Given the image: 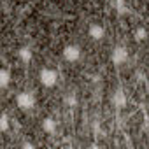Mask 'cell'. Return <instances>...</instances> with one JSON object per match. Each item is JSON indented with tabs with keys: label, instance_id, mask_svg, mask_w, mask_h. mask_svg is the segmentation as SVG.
I'll list each match as a JSON object with an SVG mask.
<instances>
[{
	"label": "cell",
	"instance_id": "cell-5",
	"mask_svg": "<svg viewBox=\"0 0 149 149\" xmlns=\"http://www.w3.org/2000/svg\"><path fill=\"white\" fill-rule=\"evenodd\" d=\"M111 102H112V105L116 107V109H125L126 107V93L123 91V90H116L114 93H112V97H111Z\"/></svg>",
	"mask_w": 149,
	"mask_h": 149
},
{
	"label": "cell",
	"instance_id": "cell-12",
	"mask_svg": "<svg viewBox=\"0 0 149 149\" xmlns=\"http://www.w3.org/2000/svg\"><path fill=\"white\" fill-rule=\"evenodd\" d=\"M65 104H67V107H76V105H77V97H76V93L67 95V97H65Z\"/></svg>",
	"mask_w": 149,
	"mask_h": 149
},
{
	"label": "cell",
	"instance_id": "cell-9",
	"mask_svg": "<svg viewBox=\"0 0 149 149\" xmlns=\"http://www.w3.org/2000/svg\"><path fill=\"white\" fill-rule=\"evenodd\" d=\"M9 83H11V72L7 68H4L2 72H0V88L6 90L9 86Z\"/></svg>",
	"mask_w": 149,
	"mask_h": 149
},
{
	"label": "cell",
	"instance_id": "cell-10",
	"mask_svg": "<svg viewBox=\"0 0 149 149\" xmlns=\"http://www.w3.org/2000/svg\"><path fill=\"white\" fill-rule=\"evenodd\" d=\"M114 9L119 13V14H126L128 13V6L125 0H114Z\"/></svg>",
	"mask_w": 149,
	"mask_h": 149
},
{
	"label": "cell",
	"instance_id": "cell-11",
	"mask_svg": "<svg viewBox=\"0 0 149 149\" xmlns=\"http://www.w3.org/2000/svg\"><path fill=\"white\" fill-rule=\"evenodd\" d=\"M7 130H9V116H7V112H4L2 118H0V132L6 133Z\"/></svg>",
	"mask_w": 149,
	"mask_h": 149
},
{
	"label": "cell",
	"instance_id": "cell-4",
	"mask_svg": "<svg viewBox=\"0 0 149 149\" xmlns=\"http://www.w3.org/2000/svg\"><path fill=\"white\" fill-rule=\"evenodd\" d=\"M111 61H112L114 65H118V67L123 65V63H126V61H128V49L123 47V46L114 47L112 53H111Z\"/></svg>",
	"mask_w": 149,
	"mask_h": 149
},
{
	"label": "cell",
	"instance_id": "cell-3",
	"mask_svg": "<svg viewBox=\"0 0 149 149\" xmlns=\"http://www.w3.org/2000/svg\"><path fill=\"white\" fill-rule=\"evenodd\" d=\"M81 47L77 44H68L63 47V60L68 61V63H76L81 60Z\"/></svg>",
	"mask_w": 149,
	"mask_h": 149
},
{
	"label": "cell",
	"instance_id": "cell-7",
	"mask_svg": "<svg viewBox=\"0 0 149 149\" xmlns=\"http://www.w3.org/2000/svg\"><path fill=\"white\" fill-rule=\"evenodd\" d=\"M40 126H42V132L47 133V135L56 133V121H54L53 118H46V119H42Z\"/></svg>",
	"mask_w": 149,
	"mask_h": 149
},
{
	"label": "cell",
	"instance_id": "cell-1",
	"mask_svg": "<svg viewBox=\"0 0 149 149\" xmlns=\"http://www.w3.org/2000/svg\"><path fill=\"white\" fill-rule=\"evenodd\" d=\"M39 81H40V84H42L44 88H54V86L58 84V72H56L54 68L46 67V68H42L40 74H39Z\"/></svg>",
	"mask_w": 149,
	"mask_h": 149
},
{
	"label": "cell",
	"instance_id": "cell-2",
	"mask_svg": "<svg viewBox=\"0 0 149 149\" xmlns=\"http://www.w3.org/2000/svg\"><path fill=\"white\" fill-rule=\"evenodd\" d=\"M16 104L21 111H32L35 107V97L30 91H21L16 95Z\"/></svg>",
	"mask_w": 149,
	"mask_h": 149
},
{
	"label": "cell",
	"instance_id": "cell-13",
	"mask_svg": "<svg viewBox=\"0 0 149 149\" xmlns=\"http://www.w3.org/2000/svg\"><path fill=\"white\" fill-rule=\"evenodd\" d=\"M146 37H147L146 28H137V30H135V40H144Z\"/></svg>",
	"mask_w": 149,
	"mask_h": 149
},
{
	"label": "cell",
	"instance_id": "cell-8",
	"mask_svg": "<svg viewBox=\"0 0 149 149\" xmlns=\"http://www.w3.org/2000/svg\"><path fill=\"white\" fill-rule=\"evenodd\" d=\"M18 58L23 61V63H30L32 61V49L28 47V46H23V47H19V51H18Z\"/></svg>",
	"mask_w": 149,
	"mask_h": 149
},
{
	"label": "cell",
	"instance_id": "cell-6",
	"mask_svg": "<svg viewBox=\"0 0 149 149\" xmlns=\"http://www.w3.org/2000/svg\"><path fill=\"white\" fill-rule=\"evenodd\" d=\"M88 35L93 39V40H102L105 37V28L98 23H93L90 25V30H88Z\"/></svg>",
	"mask_w": 149,
	"mask_h": 149
}]
</instances>
